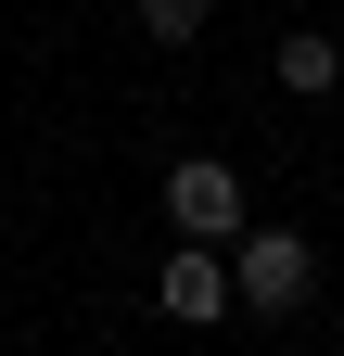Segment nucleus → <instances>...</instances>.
<instances>
[{
  "instance_id": "3",
  "label": "nucleus",
  "mask_w": 344,
  "mask_h": 356,
  "mask_svg": "<svg viewBox=\"0 0 344 356\" xmlns=\"http://www.w3.org/2000/svg\"><path fill=\"white\" fill-rule=\"evenodd\" d=\"M153 305H166L179 331H204V318H230V254H217V242H179V254L153 267Z\"/></svg>"
},
{
  "instance_id": "2",
  "label": "nucleus",
  "mask_w": 344,
  "mask_h": 356,
  "mask_svg": "<svg viewBox=\"0 0 344 356\" xmlns=\"http://www.w3.org/2000/svg\"><path fill=\"white\" fill-rule=\"evenodd\" d=\"M166 229L179 242H242L255 229V204H242V165H166Z\"/></svg>"
},
{
  "instance_id": "1",
  "label": "nucleus",
  "mask_w": 344,
  "mask_h": 356,
  "mask_svg": "<svg viewBox=\"0 0 344 356\" xmlns=\"http://www.w3.org/2000/svg\"><path fill=\"white\" fill-rule=\"evenodd\" d=\"M217 254H230V305H242V318H293V305L319 293L306 229H242V242H217Z\"/></svg>"
},
{
  "instance_id": "4",
  "label": "nucleus",
  "mask_w": 344,
  "mask_h": 356,
  "mask_svg": "<svg viewBox=\"0 0 344 356\" xmlns=\"http://www.w3.org/2000/svg\"><path fill=\"white\" fill-rule=\"evenodd\" d=\"M268 64H281V89H293V102H319V89H344V51H331L319 26H293V38H281Z\"/></svg>"
},
{
  "instance_id": "5",
  "label": "nucleus",
  "mask_w": 344,
  "mask_h": 356,
  "mask_svg": "<svg viewBox=\"0 0 344 356\" xmlns=\"http://www.w3.org/2000/svg\"><path fill=\"white\" fill-rule=\"evenodd\" d=\"M204 26H217V0H141V38H166V51L204 38Z\"/></svg>"
}]
</instances>
